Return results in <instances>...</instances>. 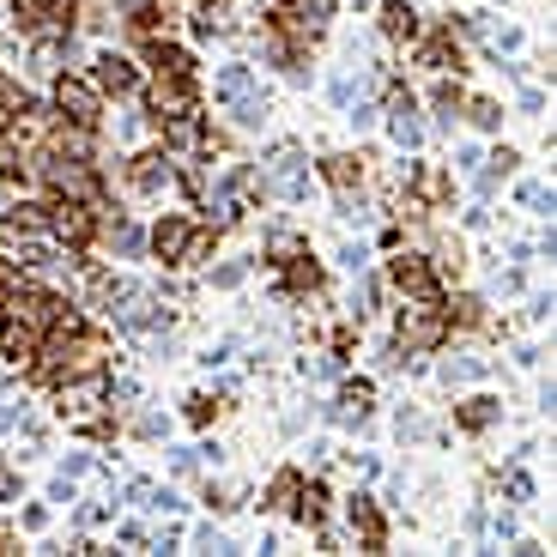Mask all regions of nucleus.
I'll list each match as a JSON object with an SVG mask.
<instances>
[{
    "label": "nucleus",
    "mask_w": 557,
    "mask_h": 557,
    "mask_svg": "<svg viewBox=\"0 0 557 557\" xmlns=\"http://www.w3.org/2000/svg\"><path fill=\"white\" fill-rule=\"evenodd\" d=\"M394 339L400 351H436L448 339V309L443 297H406L400 321H394Z\"/></svg>",
    "instance_id": "obj_1"
},
{
    "label": "nucleus",
    "mask_w": 557,
    "mask_h": 557,
    "mask_svg": "<svg viewBox=\"0 0 557 557\" xmlns=\"http://www.w3.org/2000/svg\"><path fill=\"white\" fill-rule=\"evenodd\" d=\"M267 30L278 42H292L297 55H304L309 42L327 30V0H273V13H267Z\"/></svg>",
    "instance_id": "obj_2"
},
{
    "label": "nucleus",
    "mask_w": 557,
    "mask_h": 557,
    "mask_svg": "<svg viewBox=\"0 0 557 557\" xmlns=\"http://www.w3.org/2000/svg\"><path fill=\"white\" fill-rule=\"evenodd\" d=\"M55 115L61 122H73V127H91L98 134V122H103V91L91 79H73V73H61L55 79Z\"/></svg>",
    "instance_id": "obj_3"
},
{
    "label": "nucleus",
    "mask_w": 557,
    "mask_h": 557,
    "mask_svg": "<svg viewBox=\"0 0 557 557\" xmlns=\"http://www.w3.org/2000/svg\"><path fill=\"white\" fill-rule=\"evenodd\" d=\"M388 285L400 297H443V273H436V261L431 255H412V249H400L388 261Z\"/></svg>",
    "instance_id": "obj_4"
},
{
    "label": "nucleus",
    "mask_w": 557,
    "mask_h": 557,
    "mask_svg": "<svg viewBox=\"0 0 557 557\" xmlns=\"http://www.w3.org/2000/svg\"><path fill=\"white\" fill-rule=\"evenodd\" d=\"M49 231H55L61 243H73V249H85V243L103 231L98 200H55V219H49Z\"/></svg>",
    "instance_id": "obj_5"
},
{
    "label": "nucleus",
    "mask_w": 557,
    "mask_h": 557,
    "mask_svg": "<svg viewBox=\"0 0 557 557\" xmlns=\"http://www.w3.org/2000/svg\"><path fill=\"white\" fill-rule=\"evenodd\" d=\"M146 110H152V122H176V115H195V110H200L195 79H152V85H146Z\"/></svg>",
    "instance_id": "obj_6"
},
{
    "label": "nucleus",
    "mask_w": 557,
    "mask_h": 557,
    "mask_svg": "<svg viewBox=\"0 0 557 557\" xmlns=\"http://www.w3.org/2000/svg\"><path fill=\"white\" fill-rule=\"evenodd\" d=\"M195 237H200V231H195L188 212H164V219L152 224V255L164 267H182V261H188V249H195Z\"/></svg>",
    "instance_id": "obj_7"
},
{
    "label": "nucleus",
    "mask_w": 557,
    "mask_h": 557,
    "mask_svg": "<svg viewBox=\"0 0 557 557\" xmlns=\"http://www.w3.org/2000/svg\"><path fill=\"white\" fill-rule=\"evenodd\" d=\"M146 67H152V79H195V55L170 42L164 30H146Z\"/></svg>",
    "instance_id": "obj_8"
},
{
    "label": "nucleus",
    "mask_w": 557,
    "mask_h": 557,
    "mask_svg": "<svg viewBox=\"0 0 557 557\" xmlns=\"http://www.w3.org/2000/svg\"><path fill=\"white\" fill-rule=\"evenodd\" d=\"M91 85H98L103 98H127V91H139V67L127 55H115V49H103L91 61Z\"/></svg>",
    "instance_id": "obj_9"
},
{
    "label": "nucleus",
    "mask_w": 557,
    "mask_h": 557,
    "mask_svg": "<svg viewBox=\"0 0 557 557\" xmlns=\"http://www.w3.org/2000/svg\"><path fill=\"white\" fill-rule=\"evenodd\" d=\"M346 516H351V533L363 540V552H382V545H388V516H382L370 497H351Z\"/></svg>",
    "instance_id": "obj_10"
},
{
    "label": "nucleus",
    "mask_w": 557,
    "mask_h": 557,
    "mask_svg": "<svg viewBox=\"0 0 557 557\" xmlns=\"http://www.w3.org/2000/svg\"><path fill=\"white\" fill-rule=\"evenodd\" d=\"M412 195H418V207H424V212H443L448 200H455V182H448L443 164H418L412 170Z\"/></svg>",
    "instance_id": "obj_11"
},
{
    "label": "nucleus",
    "mask_w": 557,
    "mask_h": 557,
    "mask_svg": "<svg viewBox=\"0 0 557 557\" xmlns=\"http://www.w3.org/2000/svg\"><path fill=\"white\" fill-rule=\"evenodd\" d=\"M37 346H42V334L30 327V321H18V315H0V358L30 363V358H37Z\"/></svg>",
    "instance_id": "obj_12"
},
{
    "label": "nucleus",
    "mask_w": 557,
    "mask_h": 557,
    "mask_svg": "<svg viewBox=\"0 0 557 557\" xmlns=\"http://www.w3.org/2000/svg\"><path fill=\"white\" fill-rule=\"evenodd\" d=\"M170 176H176L170 152H139L134 164H127V188H139V195H158V188H164Z\"/></svg>",
    "instance_id": "obj_13"
},
{
    "label": "nucleus",
    "mask_w": 557,
    "mask_h": 557,
    "mask_svg": "<svg viewBox=\"0 0 557 557\" xmlns=\"http://www.w3.org/2000/svg\"><path fill=\"white\" fill-rule=\"evenodd\" d=\"M321 182H327V188H339V195L363 188V158H351V152H327V158H321Z\"/></svg>",
    "instance_id": "obj_14"
},
{
    "label": "nucleus",
    "mask_w": 557,
    "mask_h": 557,
    "mask_svg": "<svg viewBox=\"0 0 557 557\" xmlns=\"http://www.w3.org/2000/svg\"><path fill=\"white\" fill-rule=\"evenodd\" d=\"M49 219H55V200H13V212H7V224L25 237H49Z\"/></svg>",
    "instance_id": "obj_15"
},
{
    "label": "nucleus",
    "mask_w": 557,
    "mask_h": 557,
    "mask_svg": "<svg viewBox=\"0 0 557 557\" xmlns=\"http://www.w3.org/2000/svg\"><path fill=\"white\" fill-rule=\"evenodd\" d=\"M418 61H424V67H460V37H455V25H436L431 37H424V49H418Z\"/></svg>",
    "instance_id": "obj_16"
},
{
    "label": "nucleus",
    "mask_w": 557,
    "mask_h": 557,
    "mask_svg": "<svg viewBox=\"0 0 557 557\" xmlns=\"http://www.w3.org/2000/svg\"><path fill=\"white\" fill-rule=\"evenodd\" d=\"M182 18V0H139L134 7V30L146 37V30H170Z\"/></svg>",
    "instance_id": "obj_17"
},
{
    "label": "nucleus",
    "mask_w": 557,
    "mask_h": 557,
    "mask_svg": "<svg viewBox=\"0 0 557 557\" xmlns=\"http://www.w3.org/2000/svg\"><path fill=\"white\" fill-rule=\"evenodd\" d=\"M292 516L304 521V528H321V521H327V485H321V479H309V485L297 491Z\"/></svg>",
    "instance_id": "obj_18"
},
{
    "label": "nucleus",
    "mask_w": 557,
    "mask_h": 557,
    "mask_svg": "<svg viewBox=\"0 0 557 557\" xmlns=\"http://www.w3.org/2000/svg\"><path fill=\"white\" fill-rule=\"evenodd\" d=\"M382 37H394V42L418 37V13L406 7V0H382Z\"/></svg>",
    "instance_id": "obj_19"
},
{
    "label": "nucleus",
    "mask_w": 557,
    "mask_h": 557,
    "mask_svg": "<svg viewBox=\"0 0 557 557\" xmlns=\"http://www.w3.org/2000/svg\"><path fill=\"white\" fill-rule=\"evenodd\" d=\"M321 261H309V249L304 255H292V261H285V292H321Z\"/></svg>",
    "instance_id": "obj_20"
},
{
    "label": "nucleus",
    "mask_w": 557,
    "mask_h": 557,
    "mask_svg": "<svg viewBox=\"0 0 557 557\" xmlns=\"http://www.w3.org/2000/svg\"><path fill=\"white\" fill-rule=\"evenodd\" d=\"M297 491H304V473H297V467H278L273 485H267V509H292Z\"/></svg>",
    "instance_id": "obj_21"
},
{
    "label": "nucleus",
    "mask_w": 557,
    "mask_h": 557,
    "mask_svg": "<svg viewBox=\"0 0 557 557\" xmlns=\"http://www.w3.org/2000/svg\"><path fill=\"white\" fill-rule=\"evenodd\" d=\"M491 418H497V400H485V394H479V400H467V406H460V412H455V424H460V431H485V424H491Z\"/></svg>",
    "instance_id": "obj_22"
},
{
    "label": "nucleus",
    "mask_w": 557,
    "mask_h": 557,
    "mask_svg": "<svg viewBox=\"0 0 557 557\" xmlns=\"http://www.w3.org/2000/svg\"><path fill=\"white\" fill-rule=\"evenodd\" d=\"M448 327H485V297H455L448 304Z\"/></svg>",
    "instance_id": "obj_23"
},
{
    "label": "nucleus",
    "mask_w": 557,
    "mask_h": 557,
    "mask_svg": "<svg viewBox=\"0 0 557 557\" xmlns=\"http://www.w3.org/2000/svg\"><path fill=\"white\" fill-rule=\"evenodd\" d=\"M339 406H346V412H370V406H376V388H370V382H346V388H339Z\"/></svg>",
    "instance_id": "obj_24"
},
{
    "label": "nucleus",
    "mask_w": 557,
    "mask_h": 557,
    "mask_svg": "<svg viewBox=\"0 0 557 557\" xmlns=\"http://www.w3.org/2000/svg\"><path fill=\"white\" fill-rule=\"evenodd\" d=\"M460 110H467V122H479V127H497V103H491V98H467Z\"/></svg>",
    "instance_id": "obj_25"
},
{
    "label": "nucleus",
    "mask_w": 557,
    "mask_h": 557,
    "mask_svg": "<svg viewBox=\"0 0 557 557\" xmlns=\"http://www.w3.org/2000/svg\"><path fill=\"white\" fill-rule=\"evenodd\" d=\"M219 412H224V406L212 400V394H195V400H188V424H212Z\"/></svg>",
    "instance_id": "obj_26"
},
{
    "label": "nucleus",
    "mask_w": 557,
    "mask_h": 557,
    "mask_svg": "<svg viewBox=\"0 0 557 557\" xmlns=\"http://www.w3.org/2000/svg\"><path fill=\"white\" fill-rule=\"evenodd\" d=\"M460 103H467V91H460V85H448V79L436 85V110H443V115H455Z\"/></svg>",
    "instance_id": "obj_27"
},
{
    "label": "nucleus",
    "mask_w": 557,
    "mask_h": 557,
    "mask_svg": "<svg viewBox=\"0 0 557 557\" xmlns=\"http://www.w3.org/2000/svg\"><path fill=\"white\" fill-rule=\"evenodd\" d=\"M443 267H448V273H460V267H467V249H460V243H455V237H448V243H443Z\"/></svg>",
    "instance_id": "obj_28"
},
{
    "label": "nucleus",
    "mask_w": 557,
    "mask_h": 557,
    "mask_svg": "<svg viewBox=\"0 0 557 557\" xmlns=\"http://www.w3.org/2000/svg\"><path fill=\"white\" fill-rule=\"evenodd\" d=\"M292 255H304V243H297V237H278V243H273V261H278V267L292 261Z\"/></svg>",
    "instance_id": "obj_29"
},
{
    "label": "nucleus",
    "mask_w": 557,
    "mask_h": 557,
    "mask_svg": "<svg viewBox=\"0 0 557 557\" xmlns=\"http://www.w3.org/2000/svg\"><path fill=\"white\" fill-rule=\"evenodd\" d=\"M0 552H13V540H7V533H0Z\"/></svg>",
    "instance_id": "obj_30"
}]
</instances>
